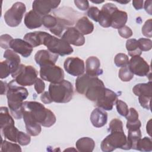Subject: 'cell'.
Masks as SVG:
<instances>
[{"instance_id": "f1b7e54d", "label": "cell", "mask_w": 152, "mask_h": 152, "mask_svg": "<svg viewBox=\"0 0 152 152\" xmlns=\"http://www.w3.org/2000/svg\"><path fill=\"white\" fill-rule=\"evenodd\" d=\"M57 24L55 27L49 30V31L58 37H61L62 36L61 35L63 31L65 29L66 30L68 27H69V26L72 25V24L68 19L57 17Z\"/></svg>"}, {"instance_id": "db71d44e", "label": "cell", "mask_w": 152, "mask_h": 152, "mask_svg": "<svg viewBox=\"0 0 152 152\" xmlns=\"http://www.w3.org/2000/svg\"><path fill=\"white\" fill-rule=\"evenodd\" d=\"M1 94H5L8 90V84L6 82L1 81Z\"/></svg>"}, {"instance_id": "e0dca14e", "label": "cell", "mask_w": 152, "mask_h": 152, "mask_svg": "<svg viewBox=\"0 0 152 152\" xmlns=\"http://www.w3.org/2000/svg\"><path fill=\"white\" fill-rule=\"evenodd\" d=\"M118 100V95L112 90L106 88L104 94L96 103V106L104 110H111Z\"/></svg>"}, {"instance_id": "d6986e66", "label": "cell", "mask_w": 152, "mask_h": 152, "mask_svg": "<svg viewBox=\"0 0 152 152\" xmlns=\"http://www.w3.org/2000/svg\"><path fill=\"white\" fill-rule=\"evenodd\" d=\"M86 74L93 77L102 74L103 69L100 68V61L96 56H90L86 61Z\"/></svg>"}, {"instance_id": "816d5d0a", "label": "cell", "mask_w": 152, "mask_h": 152, "mask_svg": "<svg viewBox=\"0 0 152 152\" xmlns=\"http://www.w3.org/2000/svg\"><path fill=\"white\" fill-rule=\"evenodd\" d=\"M143 3H144V1H142V0H134L132 1V5L135 10H139L142 8Z\"/></svg>"}, {"instance_id": "ac0fdd59", "label": "cell", "mask_w": 152, "mask_h": 152, "mask_svg": "<svg viewBox=\"0 0 152 152\" xmlns=\"http://www.w3.org/2000/svg\"><path fill=\"white\" fill-rule=\"evenodd\" d=\"M10 48L24 58L28 57L33 49L28 42L20 39H13L10 43Z\"/></svg>"}, {"instance_id": "44dd1931", "label": "cell", "mask_w": 152, "mask_h": 152, "mask_svg": "<svg viewBox=\"0 0 152 152\" xmlns=\"http://www.w3.org/2000/svg\"><path fill=\"white\" fill-rule=\"evenodd\" d=\"M43 17L33 10L28 12L24 17V24L29 29L37 28L42 25Z\"/></svg>"}, {"instance_id": "7402d4cb", "label": "cell", "mask_w": 152, "mask_h": 152, "mask_svg": "<svg viewBox=\"0 0 152 152\" xmlns=\"http://www.w3.org/2000/svg\"><path fill=\"white\" fill-rule=\"evenodd\" d=\"M46 32L45 31H34L26 34L24 36V40L28 42L33 48L43 45V40Z\"/></svg>"}, {"instance_id": "7a4b0ae2", "label": "cell", "mask_w": 152, "mask_h": 152, "mask_svg": "<svg viewBox=\"0 0 152 152\" xmlns=\"http://www.w3.org/2000/svg\"><path fill=\"white\" fill-rule=\"evenodd\" d=\"M28 95L27 90L19 85L15 80L8 83L7 97L8 105L11 115L16 119L23 117V103Z\"/></svg>"}, {"instance_id": "5bb4252c", "label": "cell", "mask_w": 152, "mask_h": 152, "mask_svg": "<svg viewBox=\"0 0 152 152\" xmlns=\"http://www.w3.org/2000/svg\"><path fill=\"white\" fill-rule=\"evenodd\" d=\"M61 39L69 45L77 46H83L85 43V37L75 27H68L61 36Z\"/></svg>"}, {"instance_id": "d590c367", "label": "cell", "mask_w": 152, "mask_h": 152, "mask_svg": "<svg viewBox=\"0 0 152 152\" xmlns=\"http://www.w3.org/2000/svg\"><path fill=\"white\" fill-rule=\"evenodd\" d=\"M114 62L118 67H124L128 65L129 58L128 56L123 53H118L115 58Z\"/></svg>"}, {"instance_id": "60d3db41", "label": "cell", "mask_w": 152, "mask_h": 152, "mask_svg": "<svg viewBox=\"0 0 152 152\" xmlns=\"http://www.w3.org/2000/svg\"><path fill=\"white\" fill-rule=\"evenodd\" d=\"M17 140V142H18L20 145H27L30 142V141H31L30 135L28 134H26L23 132L19 131L18 133Z\"/></svg>"}, {"instance_id": "f6af8a7d", "label": "cell", "mask_w": 152, "mask_h": 152, "mask_svg": "<svg viewBox=\"0 0 152 152\" xmlns=\"http://www.w3.org/2000/svg\"><path fill=\"white\" fill-rule=\"evenodd\" d=\"M138 113L137 111L133 107H131L129 109V112L127 114V115L125 116L127 122H135L137 120H138Z\"/></svg>"}, {"instance_id": "cb8c5ba5", "label": "cell", "mask_w": 152, "mask_h": 152, "mask_svg": "<svg viewBox=\"0 0 152 152\" xmlns=\"http://www.w3.org/2000/svg\"><path fill=\"white\" fill-rule=\"evenodd\" d=\"M23 120L26 125V132L30 136H37L40 134L42 131L41 125L27 115H23Z\"/></svg>"}, {"instance_id": "d6a6232c", "label": "cell", "mask_w": 152, "mask_h": 152, "mask_svg": "<svg viewBox=\"0 0 152 152\" xmlns=\"http://www.w3.org/2000/svg\"><path fill=\"white\" fill-rule=\"evenodd\" d=\"M1 150L5 152H21V148L19 145L15 143H12L6 140H2L1 144Z\"/></svg>"}, {"instance_id": "f546056e", "label": "cell", "mask_w": 152, "mask_h": 152, "mask_svg": "<svg viewBox=\"0 0 152 152\" xmlns=\"http://www.w3.org/2000/svg\"><path fill=\"white\" fill-rule=\"evenodd\" d=\"M126 48L128 55L131 57L140 56L142 53V51L140 48L138 40L135 39H129L126 40Z\"/></svg>"}, {"instance_id": "ffe728a7", "label": "cell", "mask_w": 152, "mask_h": 152, "mask_svg": "<svg viewBox=\"0 0 152 152\" xmlns=\"http://www.w3.org/2000/svg\"><path fill=\"white\" fill-rule=\"evenodd\" d=\"M90 121L94 127L101 128L107 123V113L102 108H95L91 113Z\"/></svg>"}, {"instance_id": "d4e9b609", "label": "cell", "mask_w": 152, "mask_h": 152, "mask_svg": "<svg viewBox=\"0 0 152 152\" xmlns=\"http://www.w3.org/2000/svg\"><path fill=\"white\" fill-rule=\"evenodd\" d=\"M75 27L83 35L89 34L91 33L94 30V25L93 23L85 16L78 20Z\"/></svg>"}, {"instance_id": "6da1fadb", "label": "cell", "mask_w": 152, "mask_h": 152, "mask_svg": "<svg viewBox=\"0 0 152 152\" xmlns=\"http://www.w3.org/2000/svg\"><path fill=\"white\" fill-rule=\"evenodd\" d=\"M77 91L90 100L96 102L105 93L106 87L103 82L98 77H90L86 74L77 77L75 80Z\"/></svg>"}, {"instance_id": "7c38bea8", "label": "cell", "mask_w": 152, "mask_h": 152, "mask_svg": "<svg viewBox=\"0 0 152 152\" xmlns=\"http://www.w3.org/2000/svg\"><path fill=\"white\" fill-rule=\"evenodd\" d=\"M128 65L134 74L140 77L147 76L150 72V65L140 56H132Z\"/></svg>"}, {"instance_id": "3957f363", "label": "cell", "mask_w": 152, "mask_h": 152, "mask_svg": "<svg viewBox=\"0 0 152 152\" xmlns=\"http://www.w3.org/2000/svg\"><path fill=\"white\" fill-rule=\"evenodd\" d=\"M23 109V115H27L43 126L50 127L56 122V118L53 112L39 102H24Z\"/></svg>"}, {"instance_id": "4fadbf2b", "label": "cell", "mask_w": 152, "mask_h": 152, "mask_svg": "<svg viewBox=\"0 0 152 152\" xmlns=\"http://www.w3.org/2000/svg\"><path fill=\"white\" fill-rule=\"evenodd\" d=\"M61 1L54 0H35L33 2V10L38 14L43 17L48 14L53 9L58 7Z\"/></svg>"}, {"instance_id": "e575fe53", "label": "cell", "mask_w": 152, "mask_h": 152, "mask_svg": "<svg viewBox=\"0 0 152 152\" xmlns=\"http://www.w3.org/2000/svg\"><path fill=\"white\" fill-rule=\"evenodd\" d=\"M57 17L51 15H46L43 17L42 24L46 28L50 30L55 27L57 24Z\"/></svg>"}, {"instance_id": "277c9868", "label": "cell", "mask_w": 152, "mask_h": 152, "mask_svg": "<svg viewBox=\"0 0 152 152\" xmlns=\"http://www.w3.org/2000/svg\"><path fill=\"white\" fill-rule=\"evenodd\" d=\"M48 92L53 102L65 103L72 99L74 88L69 81L64 80L59 83H50L49 86Z\"/></svg>"}, {"instance_id": "603a6c76", "label": "cell", "mask_w": 152, "mask_h": 152, "mask_svg": "<svg viewBox=\"0 0 152 152\" xmlns=\"http://www.w3.org/2000/svg\"><path fill=\"white\" fill-rule=\"evenodd\" d=\"M127 20V13L118 9L112 15L111 27L114 28L119 29L125 26Z\"/></svg>"}, {"instance_id": "8d00e7d4", "label": "cell", "mask_w": 152, "mask_h": 152, "mask_svg": "<svg viewBox=\"0 0 152 152\" xmlns=\"http://www.w3.org/2000/svg\"><path fill=\"white\" fill-rule=\"evenodd\" d=\"M0 78L1 79L5 78L8 77L10 74H11L12 69L9 63L6 61H2L1 62L0 66Z\"/></svg>"}, {"instance_id": "2e32d148", "label": "cell", "mask_w": 152, "mask_h": 152, "mask_svg": "<svg viewBox=\"0 0 152 152\" xmlns=\"http://www.w3.org/2000/svg\"><path fill=\"white\" fill-rule=\"evenodd\" d=\"M59 55L48 50H38L34 55V60L40 67L47 65H55Z\"/></svg>"}, {"instance_id": "681fc988", "label": "cell", "mask_w": 152, "mask_h": 152, "mask_svg": "<svg viewBox=\"0 0 152 152\" xmlns=\"http://www.w3.org/2000/svg\"><path fill=\"white\" fill-rule=\"evenodd\" d=\"M126 126L128 130H135L140 128L141 126V123L140 121L138 119L137 121L133 122H127Z\"/></svg>"}, {"instance_id": "9a60e30c", "label": "cell", "mask_w": 152, "mask_h": 152, "mask_svg": "<svg viewBox=\"0 0 152 152\" xmlns=\"http://www.w3.org/2000/svg\"><path fill=\"white\" fill-rule=\"evenodd\" d=\"M118 8L112 3H107L103 5L100 11L98 22L99 24L104 28L111 26V17L112 14Z\"/></svg>"}, {"instance_id": "f35d334b", "label": "cell", "mask_w": 152, "mask_h": 152, "mask_svg": "<svg viewBox=\"0 0 152 152\" xmlns=\"http://www.w3.org/2000/svg\"><path fill=\"white\" fill-rule=\"evenodd\" d=\"M109 131L110 132L116 131H124L122 122L117 118L113 119L109 125Z\"/></svg>"}, {"instance_id": "7dc6e473", "label": "cell", "mask_w": 152, "mask_h": 152, "mask_svg": "<svg viewBox=\"0 0 152 152\" xmlns=\"http://www.w3.org/2000/svg\"><path fill=\"white\" fill-rule=\"evenodd\" d=\"M34 89L37 94H41L44 92L45 84L42 79L37 78L34 83Z\"/></svg>"}, {"instance_id": "ee69618b", "label": "cell", "mask_w": 152, "mask_h": 152, "mask_svg": "<svg viewBox=\"0 0 152 152\" xmlns=\"http://www.w3.org/2000/svg\"><path fill=\"white\" fill-rule=\"evenodd\" d=\"M100 10L96 7H91L88 9L87 14L89 18L96 22H98Z\"/></svg>"}, {"instance_id": "bcb514c9", "label": "cell", "mask_w": 152, "mask_h": 152, "mask_svg": "<svg viewBox=\"0 0 152 152\" xmlns=\"http://www.w3.org/2000/svg\"><path fill=\"white\" fill-rule=\"evenodd\" d=\"M119 34L123 38L128 39L132 35V30L126 26H124V27L118 29Z\"/></svg>"}, {"instance_id": "8992f818", "label": "cell", "mask_w": 152, "mask_h": 152, "mask_svg": "<svg viewBox=\"0 0 152 152\" xmlns=\"http://www.w3.org/2000/svg\"><path fill=\"white\" fill-rule=\"evenodd\" d=\"M38 72L31 65L20 64L18 68L11 73L12 77L22 86H30L34 84L37 78Z\"/></svg>"}, {"instance_id": "9c48e42d", "label": "cell", "mask_w": 152, "mask_h": 152, "mask_svg": "<svg viewBox=\"0 0 152 152\" xmlns=\"http://www.w3.org/2000/svg\"><path fill=\"white\" fill-rule=\"evenodd\" d=\"M132 92L135 96H138V101L141 106L150 110L152 96L151 81L136 84L132 88Z\"/></svg>"}, {"instance_id": "52a82bcc", "label": "cell", "mask_w": 152, "mask_h": 152, "mask_svg": "<svg viewBox=\"0 0 152 152\" xmlns=\"http://www.w3.org/2000/svg\"><path fill=\"white\" fill-rule=\"evenodd\" d=\"M43 45L46 46L49 51L61 56L70 55L74 51L72 48L66 42L48 33L44 37Z\"/></svg>"}, {"instance_id": "9f6ffc18", "label": "cell", "mask_w": 152, "mask_h": 152, "mask_svg": "<svg viewBox=\"0 0 152 152\" xmlns=\"http://www.w3.org/2000/svg\"><path fill=\"white\" fill-rule=\"evenodd\" d=\"M91 2H93V3H95V4H100V3H102V2H104V1H91Z\"/></svg>"}, {"instance_id": "74e56055", "label": "cell", "mask_w": 152, "mask_h": 152, "mask_svg": "<svg viewBox=\"0 0 152 152\" xmlns=\"http://www.w3.org/2000/svg\"><path fill=\"white\" fill-rule=\"evenodd\" d=\"M115 104L118 112L121 116L125 117L129 112V109L126 103L121 100L118 99Z\"/></svg>"}, {"instance_id": "1f68e13d", "label": "cell", "mask_w": 152, "mask_h": 152, "mask_svg": "<svg viewBox=\"0 0 152 152\" xmlns=\"http://www.w3.org/2000/svg\"><path fill=\"white\" fill-rule=\"evenodd\" d=\"M135 150L141 151H151L152 141L151 138L147 137L140 138L137 142Z\"/></svg>"}, {"instance_id": "5b68a950", "label": "cell", "mask_w": 152, "mask_h": 152, "mask_svg": "<svg viewBox=\"0 0 152 152\" xmlns=\"http://www.w3.org/2000/svg\"><path fill=\"white\" fill-rule=\"evenodd\" d=\"M100 147L104 152H110L116 148L126 150L131 149L124 131L110 132V134L102 141Z\"/></svg>"}, {"instance_id": "83f0119b", "label": "cell", "mask_w": 152, "mask_h": 152, "mask_svg": "<svg viewBox=\"0 0 152 152\" xmlns=\"http://www.w3.org/2000/svg\"><path fill=\"white\" fill-rule=\"evenodd\" d=\"M4 57L10 65L12 72H14L20 65V58L19 55L14 50L11 49L6 50L4 53Z\"/></svg>"}, {"instance_id": "30bf717a", "label": "cell", "mask_w": 152, "mask_h": 152, "mask_svg": "<svg viewBox=\"0 0 152 152\" xmlns=\"http://www.w3.org/2000/svg\"><path fill=\"white\" fill-rule=\"evenodd\" d=\"M40 76L43 80L50 83H59L64 79V72L58 65H47L40 66Z\"/></svg>"}, {"instance_id": "4dcf8cb0", "label": "cell", "mask_w": 152, "mask_h": 152, "mask_svg": "<svg viewBox=\"0 0 152 152\" xmlns=\"http://www.w3.org/2000/svg\"><path fill=\"white\" fill-rule=\"evenodd\" d=\"M127 141L131 149L136 148V145L138 140L141 138V132L140 129L135 130H128Z\"/></svg>"}, {"instance_id": "c3c4849f", "label": "cell", "mask_w": 152, "mask_h": 152, "mask_svg": "<svg viewBox=\"0 0 152 152\" xmlns=\"http://www.w3.org/2000/svg\"><path fill=\"white\" fill-rule=\"evenodd\" d=\"M74 4L76 7L81 11H86L88 9L89 7V3L88 1L75 0Z\"/></svg>"}, {"instance_id": "f5cc1de1", "label": "cell", "mask_w": 152, "mask_h": 152, "mask_svg": "<svg viewBox=\"0 0 152 152\" xmlns=\"http://www.w3.org/2000/svg\"><path fill=\"white\" fill-rule=\"evenodd\" d=\"M151 1H145L144 5V8L145 11L150 15H151Z\"/></svg>"}, {"instance_id": "ab89813d", "label": "cell", "mask_w": 152, "mask_h": 152, "mask_svg": "<svg viewBox=\"0 0 152 152\" xmlns=\"http://www.w3.org/2000/svg\"><path fill=\"white\" fill-rule=\"evenodd\" d=\"M139 46L141 51H148L152 48V41L147 38H140L138 40Z\"/></svg>"}, {"instance_id": "f907efd6", "label": "cell", "mask_w": 152, "mask_h": 152, "mask_svg": "<svg viewBox=\"0 0 152 152\" xmlns=\"http://www.w3.org/2000/svg\"><path fill=\"white\" fill-rule=\"evenodd\" d=\"M40 100L45 104H49L53 102L48 91H44L42 93L40 96Z\"/></svg>"}, {"instance_id": "11a10c76", "label": "cell", "mask_w": 152, "mask_h": 152, "mask_svg": "<svg viewBox=\"0 0 152 152\" xmlns=\"http://www.w3.org/2000/svg\"><path fill=\"white\" fill-rule=\"evenodd\" d=\"M146 130H147V133L149 134V135L151 136V119H150L148 121V122H147V126H146Z\"/></svg>"}, {"instance_id": "7bdbcfd3", "label": "cell", "mask_w": 152, "mask_h": 152, "mask_svg": "<svg viewBox=\"0 0 152 152\" xmlns=\"http://www.w3.org/2000/svg\"><path fill=\"white\" fill-rule=\"evenodd\" d=\"M151 24H152V20L148 19L147 20L145 23L144 24L142 27V33L144 36L147 37H151L152 36V31H151Z\"/></svg>"}, {"instance_id": "ba28073f", "label": "cell", "mask_w": 152, "mask_h": 152, "mask_svg": "<svg viewBox=\"0 0 152 152\" xmlns=\"http://www.w3.org/2000/svg\"><path fill=\"white\" fill-rule=\"evenodd\" d=\"M26 7L24 3L16 2L4 14V18L6 24L10 27H17L21 22Z\"/></svg>"}, {"instance_id": "4316f807", "label": "cell", "mask_w": 152, "mask_h": 152, "mask_svg": "<svg viewBox=\"0 0 152 152\" xmlns=\"http://www.w3.org/2000/svg\"><path fill=\"white\" fill-rule=\"evenodd\" d=\"M75 146L78 151L91 152L95 147V142L91 138L82 137L77 141Z\"/></svg>"}, {"instance_id": "b9f144b4", "label": "cell", "mask_w": 152, "mask_h": 152, "mask_svg": "<svg viewBox=\"0 0 152 152\" xmlns=\"http://www.w3.org/2000/svg\"><path fill=\"white\" fill-rule=\"evenodd\" d=\"M13 40V38L9 34H2L0 36V45L2 49H8L10 48V43Z\"/></svg>"}, {"instance_id": "836d02e7", "label": "cell", "mask_w": 152, "mask_h": 152, "mask_svg": "<svg viewBox=\"0 0 152 152\" xmlns=\"http://www.w3.org/2000/svg\"><path fill=\"white\" fill-rule=\"evenodd\" d=\"M118 76L122 81L128 82L134 78V74L130 70L128 65H127L126 66L121 67L119 71Z\"/></svg>"}, {"instance_id": "484cf974", "label": "cell", "mask_w": 152, "mask_h": 152, "mask_svg": "<svg viewBox=\"0 0 152 152\" xmlns=\"http://www.w3.org/2000/svg\"><path fill=\"white\" fill-rule=\"evenodd\" d=\"M1 134L5 138L12 141L14 142H17V135L19 131L15 126L14 123L7 124L2 127H1Z\"/></svg>"}, {"instance_id": "8fae6325", "label": "cell", "mask_w": 152, "mask_h": 152, "mask_svg": "<svg viewBox=\"0 0 152 152\" xmlns=\"http://www.w3.org/2000/svg\"><path fill=\"white\" fill-rule=\"evenodd\" d=\"M65 70L70 75L79 77L85 72V64L83 60L78 57L67 58L64 63Z\"/></svg>"}]
</instances>
